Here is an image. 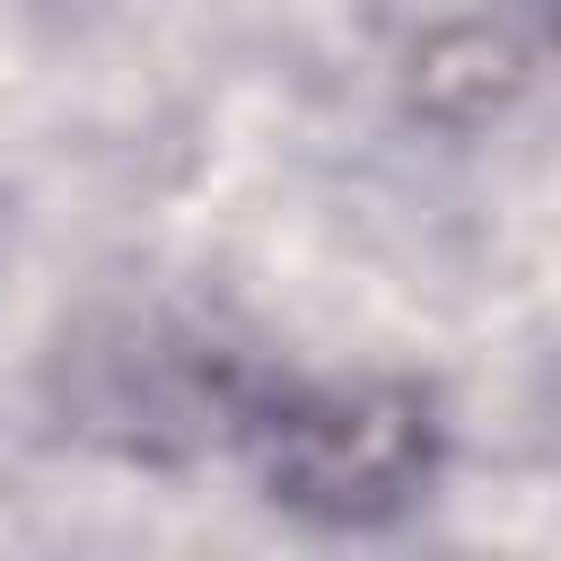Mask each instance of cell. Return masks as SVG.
<instances>
[{
  "label": "cell",
  "mask_w": 561,
  "mask_h": 561,
  "mask_svg": "<svg viewBox=\"0 0 561 561\" xmlns=\"http://www.w3.org/2000/svg\"><path fill=\"white\" fill-rule=\"evenodd\" d=\"M254 473L280 508L324 517V526H377L394 517L430 465H438V430L430 403L412 386H298L254 403L245 421Z\"/></svg>",
  "instance_id": "1"
}]
</instances>
